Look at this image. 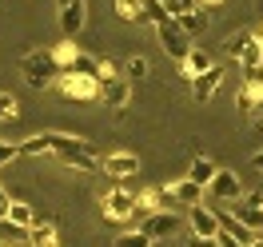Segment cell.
Segmentation results:
<instances>
[{"label":"cell","mask_w":263,"mask_h":247,"mask_svg":"<svg viewBox=\"0 0 263 247\" xmlns=\"http://www.w3.org/2000/svg\"><path fill=\"white\" fill-rule=\"evenodd\" d=\"M228 215H231V219H239V223H243L251 235L263 227V207H251V203H243V199H239V203H231Z\"/></svg>","instance_id":"obj_15"},{"label":"cell","mask_w":263,"mask_h":247,"mask_svg":"<svg viewBox=\"0 0 263 247\" xmlns=\"http://www.w3.org/2000/svg\"><path fill=\"white\" fill-rule=\"evenodd\" d=\"M100 100L120 116L124 108H128V100H132V84L124 80L120 72H116V76H104V80H100Z\"/></svg>","instance_id":"obj_7"},{"label":"cell","mask_w":263,"mask_h":247,"mask_svg":"<svg viewBox=\"0 0 263 247\" xmlns=\"http://www.w3.org/2000/svg\"><path fill=\"white\" fill-rule=\"evenodd\" d=\"M215 223H219V231H228V235H231L239 247H251V243H255V235H251V231H247L239 219H231L228 212H215Z\"/></svg>","instance_id":"obj_16"},{"label":"cell","mask_w":263,"mask_h":247,"mask_svg":"<svg viewBox=\"0 0 263 247\" xmlns=\"http://www.w3.org/2000/svg\"><path fill=\"white\" fill-rule=\"evenodd\" d=\"M84 20H88V0L72 4V8H60V32H64V40H76L84 32Z\"/></svg>","instance_id":"obj_12"},{"label":"cell","mask_w":263,"mask_h":247,"mask_svg":"<svg viewBox=\"0 0 263 247\" xmlns=\"http://www.w3.org/2000/svg\"><path fill=\"white\" fill-rule=\"evenodd\" d=\"M28 247H56V227H52V219H32V227H28Z\"/></svg>","instance_id":"obj_17"},{"label":"cell","mask_w":263,"mask_h":247,"mask_svg":"<svg viewBox=\"0 0 263 247\" xmlns=\"http://www.w3.org/2000/svg\"><path fill=\"white\" fill-rule=\"evenodd\" d=\"M100 172H104L108 180H132V176L140 172V156H132V151H112V156L100 160Z\"/></svg>","instance_id":"obj_9"},{"label":"cell","mask_w":263,"mask_h":247,"mask_svg":"<svg viewBox=\"0 0 263 247\" xmlns=\"http://www.w3.org/2000/svg\"><path fill=\"white\" fill-rule=\"evenodd\" d=\"M156 32H160V48H164L167 56L176 60V64H183V60H187V52H192V36L183 32L176 20H164Z\"/></svg>","instance_id":"obj_4"},{"label":"cell","mask_w":263,"mask_h":247,"mask_svg":"<svg viewBox=\"0 0 263 247\" xmlns=\"http://www.w3.org/2000/svg\"><path fill=\"white\" fill-rule=\"evenodd\" d=\"M56 4H60V8H72V4H84V0H56Z\"/></svg>","instance_id":"obj_36"},{"label":"cell","mask_w":263,"mask_h":247,"mask_svg":"<svg viewBox=\"0 0 263 247\" xmlns=\"http://www.w3.org/2000/svg\"><path fill=\"white\" fill-rule=\"evenodd\" d=\"M100 207L108 219H132L136 215V192H124V187H108L100 196Z\"/></svg>","instance_id":"obj_6"},{"label":"cell","mask_w":263,"mask_h":247,"mask_svg":"<svg viewBox=\"0 0 263 247\" xmlns=\"http://www.w3.org/2000/svg\"><path fill=\"white\" fill-rule=\"evenodd\" d=\"M180 227H183L180 212H156V215H144V223H140V231L148 235L152 243H156V239H172Z\"/></svg>","instance_id":"obj_8"},{"label":"cell","mask_w":263,"mask_h":247,"mask_svg":"<svg viewBox=\"0 0 263 247\" xmlns=\"http://www.w3.org/2000/svg\"><path fill=\"white\" fill-rule=\"evenodd\" d=\"M8 203H12V196H8L4 187H0V219H4V212H8Z\"/></svg>","instance_id":"obj_33"},{"label":"cell","mask_w":263,"mask_h":247,"mask_svg":"<svg viewBox=\"0 0 263 247\" xmlns=\"http://www.w3.org/2000/svg\"><path fill=\"white\" fill-rule=\"evenodd\" d=\"M212 176H215V164L208 160V156H196V160L187 164V176H183V180H192L196 187H208V183H212Z\"/></svg>","instance_id":"obj_18"},{"label":"cell","mask_w":263,"mask_h":247,"mask_svg":"<svg viewBox=\"0 0 263 247\" xmlns=\"http://www.w3.org/2000/svg\"><path fill=\"white\" fill-rule=\"evenodd\" d=\"M212 64H215V60H212V52L192 48V52H187V60L180 64V76H183V80H196V76H203V72H208Z\"/></svg>","instance_id":"obj_13"},{"label":"cell","mask_w":263,"mask_h":247,"mask_svg":"<svg viewBox=\"0 0 263 247\" xmlns=\"http://www.w3.org/2000/svg\"><path fill=\"white\" fill-rule=\"evenodd\" d=\"M176 24H180L183 32L187 36H196V32H203V28H208V12H183V16H176Z\"/></svg>","instance_id":"obj_23"},{"label":"cell","mask_w":263,"mask_h":247,"mask_svg":"<svg viewBox=\"0 0 263 247\" xmlns=\"http://www.w3.org/2000/svg\"><path fill=\"white\" fill-rule=\"evenodd\" d=\"M164 4V12H167V20H176V16H183V12H196V0H160Z\"/></svg>","instance_id":"obj_27"},{"label":"cell","mask_w":263,"mask_h":247,"mask_svg":"<svg viewBox=\"0 0 263 247\" xmlns=\"http://www.w3.org/2000/svg\"><path fill=\"white\" fill-rule=\"evenodd\" d=\"M144 16H148V24L160 28V24L167 20V12H164V4H160V0H144Z\"/></svg>","instance_id":"obj_28"},{"label":"cell","mask_w":263,"mask_h":247,"mask_svg":"<svg viewBox=\"0 0 263 247\" xmlns=\"http://www.w3.org/2000/svg\"><path fill=\"white\" fill-rule=\"evenodd\" d=\"M187 227H192V239H215L219 223H215V212H212V207H208V203H199V207H187Z\"/></svg>","instance_id":"obj_10"},{"label":"cell","mask_w":263,"mask_h":247,"mask_svg":"<svg viewBox=\"0 0 263 247\" xmlns=\"http://www.w3.org/2000/svg\"><path fill=\"white\" fill-rule=\"evenodd\" d=\"M219 84H223V68L212 64L203 76H196V80H192V100H199V104H203V100H212L215 92H219Z\"/></svg>","instance_id":"obj_11"},{"label":"cell","mask_w":263,"mask_h":247,"mask_svg":"<svg viewBox=\"0 0 263 247\" xmlns=\"http://www.w3.org/2000/svg\"><path fill=\"white\" fill-rule=\"evenodd\" d=\"M4 219H8V223H16V227H32L36 212L24 203V199H12V203H8V212H4Z\"/></svg>","instance_id":"obj_22"},{"label":"cell","mask_w":263,"mask_h":247,"mask_svg":"<svg viewBox=\"0 0 263 247\" xmlns=\"http://www.w3.org/2000/svg\"><path fill=\"white\" fill-rule=\"evenodd\" d=\"M52 52V60H56V64H60V72H64L68 64H72V60H76V40H60V44H56V48H48Z\"/></svg>","instance_id":"obj_25"},{"label":"cell","mask_w":263,"mask_h":247,"mask_svg":"<svg viewBox=\"0 0 263 247\" xmlns=\"http://www.w3.org/2000/svg\"><path fill=\"white\" fill-rule=\"evenodd\" d=\"M116 247H152V239L144 231H124V235L116 239Z\"/></svg>","instance_id":"obj_29"},{"label":"cell","mask_w":263,"mask_h":247,"mask_svg":"<svg viewBox=\"0 0 263 247\" xmlns=\"http://www.w3.org/2000/svg\"><path fill=\"white\" fill-rule=\"evenodd\" d=\"M235 108H239V116H255V112H259V104H255V96H251L247 88H239V96H235Z\"/></svg>","instance_id":"obj_30"},{"label":"cell","mask_w":263,"mask_h":247,"mask_svg":"<svg viewBox=\"0 0 263 247\" xmlns=\"http://www.w3.org/2000/svg\"><path fill=\"white\" fill-rule=\"evenodd\" d=\"M148 72H152V64L144 60V56H132L128 64H124V72H120V76L132 84V80H148Z\"/></svg>","instance_id":"obj_24"},{"label":"cell","mask_w":263,"mask_h":247,"mask_svg":"<svg viewBox=\"0 0 263 247\" xmlns=\"http://www.w3.org/2000/svg\"><path fill=\"white\" fill-rule=\"evenodd\" d=\"M20 156H56L64 167H72V172H84V176H92V172H100V160H96V148L88 144V140H80V136H68V132H36L28 136L24 144H16Z\"/></svg>","instance_id":"obj_1"},{"label":"cell","mask_w":263,"mask_h":247,"mask_svg":"<svg viewBox=\"0 0 263 247\" xmlns=\"http://www.w3.org/2000/svg\"><path fill=\"white\" fill-rule=\"evenodd\" d=\"M20 151H16V144H8V140H0V164H8V160H16Z\"/></svg>","instance_id":"obj_31"},{"label":"cell","mask_w":263,"mask_h":247,"mask_svg":"<svg viewBox=\"0 0 263 247\" xmlns=\"http://www.w3.org/2000/svg\"><path fill=\"white\" fill-rule=\"evenodd\" d=\"M64 72H76V76H88V80H104V60H96V56H88V52H76V60L64 68Z\"/></svg>","instance_id":"obj_14"},{"label":"cell","mask_w":263,"mask_h":247,"mask_svg":"<svg viewBox=\"0 0 263 247\" xmlns=\"http://www.w3.org/2000/svg\"><path fill=\"white\" fill-rule=\"evenodd\" d=\"M251 167H255V172H263V148L255 151V156H251Z\"/></svg>","instance_id":"obj_34"},{"label":"cell","mask_w":263,"mask_h":247,"mask_svg":"<svg viewBox=\"0 0 263 247\" xmlns=\"http://www.w3.org/2000/svg\"><path fill=\"white\" fill-rule=\"evenodd\" d=\"M203 196H212L215 203H239L243 199V180L231 172V167H215V176H212V183L203 187Z\"/></svg>","instance_id":"obj_3"},{"label":"cell","mask_w":263,"mask_h":247,"mask_svg":"<svg viewBox=\"0 0 263 247\" xmlns=\"http://www.w3.org/2000/svg\"><path fill=\"white\" fill-rule=\"evenodd\" d=\"M0 247H28V227H16V223L0 219Z\"/></svg>","instance_id":"obj_20"},{"label":"cell","mask_w":263,"mask_h":247,"mask_svg":"<svg viewBox=\"0 0 263 247\" xmlns=\"http://www.w3.org/2000/svg\"><path fill=\"white\" fill-rule=\"evenodd\" d=\"M255 36H259V44H263V24H259V32H255Z\"/></svg>","instance_id":"obj_37"},{"label":"cell","mask_w":263,"mask_h":247,"mask_svg":"<svg viewBox=\"0 0 263 247\" xmlns=\"http://www.w3.org/2000/svg\"><path fill=\"white\" fill-rule=\"evenodd\" d=\"M56 88H60L68 100H76V104L100 100V84L88 80V76H76V72H60V76H56Z\"/></svg>","instance_id":"obj_5"},{"label":"cell","mask_w":263,"mask_h":247,"mask_svg":"<svg viewBox=\"0 0 263 247\" xmlns=\"http://www.w3.org/2000/svg\"><path fill=\"white\" fill-rule=\"evenodd\" d=\"M192 247H215V239H192Z\"/></svg>","instance_id":"obj_35"},{"label":"cell","mask_w":263,"mask_h":247,"mask_svg":"<svg viewBox=\"0 0 263 247\" xmlns=\"http://www.w3.org/2000/svg\"><path fill=\"white\" fill-rule=\"evenodd\" d=\"M251 247H263V239H255V243H251Z\"/></svg>","instance_id":"obj_38"},{"label":"cell","mask_w":263,"mask_h":247,"mask_svg":"<svg viewBox=\"0 0 263 247\" xmlns=\"http://www.w3.org/2000/svg\"><path fill=\"white\" fill-rule=\"evenodd\" d=\"M167 192H172V196L180 199L183 207H199V196H203V187H196L192 180H180V183H172Z\"/></svg>","instance_id":"obj_21"},{"label":"cell","mask_w":263,"mask_h":247,"mask_svg":"<svg viewBox=\"0 0 263 247\" xmlns=\"http://www.w3.org/2000/svg\"><path fill=\"white\" fill-rule=\"evenodd\" d=\"M116 4V16L128 20V24H148V16H144V0H112Z\"/></svg>","instance_id":"obj_19"},{"label":"cell","mask_w":263,"mask_h":247,"mask_svg":"<svg viewBox=\"0 0 263 247\" xmlns=\"http://www.w3.org/2000/svg\"><path fill=\"white\" fill-rule=\"evenodd\" d=\"M16 116H20V100L12 92H0V124L4 120H16Z\"/></svg>","instance_id":"obj_26"},{"label":"cell","mask_w":263,"mask_h":247,"mask_svg":"<svg viewBox=\"0 0 263 247\" xmlns=\"http://www.w3.org/2000/svg\"><path fill=\"white\" fill-rule=\"evenodd\" d=\"M228 0H196V8L199 12H215V8H223Z\"/></svg>","instance_id":"obj_32"},{"label":"cell","mask_w":263,"mask_h":247,"mask_svg":"<svg viewBox=\"0 0 263 247\" xmlns=\"http://www.w3.org/2000/svg\"><path fill=\"white\" fill-rule=\"evenodd\" d=\"M20 76H24V84H28V88L44 92V88H52V84H56L60 64L52 60L48 48H32V52H24V56H20Z\"/></svg>","instance_id":"obj_2"}]
</instances>
